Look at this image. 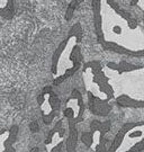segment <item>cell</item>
<instances>
[{"mask_svg":"<svg viewBox=\"0 0 144 152\" xmlns=\"http://www.w3.org/2000/svg\"><path fill=\"white\" fill-rule=\"evenodd\" d=\"M92 12H94V26L99 43L105 41L102 32V0H91Z\"/></svg>","mask_w":144,"mask_h":152,"instance_id":"obj_5","label":"cell"},{"mask_svg":"<svg viewBox=\"0 0 144 152\" xmlns=\"http://www.w3.org/2000/svg\"><path fill=\"white\" fill-rule=\"evenodd\" d=\"M107 68H109V69H112V70L117 71L119 75H122V73H125V72H132V71L140 70V69H142L144 66L132 64V63L126 62V61H121V62H118V63L108 62V63H107Z\"/></svg>","mask_w":144,"mask_h":152,"instance_id":"obj_10","label":"cell"},{"mask_svg":"<svg viewBox=\"0 0 144 152\" xmlns=\"http://www.w3.org/2000/svg\"><path fill=\"white\" fill-rule=\"evenodd\" d=\"M29 130H31L32 133H37L38 131H39V125H38L37 121L31 122V124H29Z\"/></svg>","mask_w":144,"mask_h":152,"instance_id":"obj_19","label":"cell"},{"mask_svg":"<svg viewBox=\"0 0 144 152\" xmlns=\"http://www.w3.org/2000/svg\"><path fill=\"white\" fill-rule=\"evenodd\" d=\"M112 127V122L110 121H105V122H100L98 120H94L90 123V132L96 134L99 133V142L97 144H100V143H105L104 141V136L105 134H107Z\"/></svg>","mask_w":144,"mask_h":152,"instance_id":"obj_7","label":"cell"},{"mask_svg":"<svg viewBox=\"0 0 144 152\" xmlns=\"http://www.w3.org/2000/svg\"><path fill=\"white\" fill-rule=\"evenodd\" d=\"M116 104L124 108H144V100L135 99L128 95H121L116 98Z\"/></svg>","mask_w":144,"mask_h":152,"instance_id":"obj_9","label":"cell"},{"mask_svg":"<svg viewBox=\"0 0 144 152\" xmlns=\"http://www.w3.org/2000/svg\"><path fill=\"white\" fill-rule=\"evenodd\" d=\"M142 135V132L141 131H136V132H132L131 134H129V137L131 139H134V137H139V136Z\"/></svg>","mask_w":144,"mask_h":152,"instance_id":"obj_21","label":"cell"},{"mask_svg":"<svg viewBox=\"0 0 144 152\" xmlns=\"http://www.w3.org/2000/svg\"><path fill=\"white\" fill-rule=\"evenodd\" d=\"M83 2V0H72L71 2L68 6V9H67V12H65V20H71L72 19V16L75 14V10L80 6V4Z\"/></svg>","mask_w":144,"mask_h":152,"instance_id":"obj_15","label":"cell"},{"mask_svg":"<svg viewBox=\"0 0 144 152\" xmlns=\"http://www.w3.org/2000/svg\"><path fill=\"white\" fill-rule=\"evenodd\" d=\"M107 4L110 6V8H112L113 10L115 11L117 15H119L123 19H125V20L127 22L128 27L131 28V29H135V28L139 27V22H137L135 18H133V16L131 15L129 11L125 10L124 8H122L115 0H107Z\"/></svg>","mask_w":144,"mask_h":152,"instance_id":"obj_6","label":"cell"},{"mask_svg":"<svg viewBox=\"0 0 144 152\" xmlns=\"http://www.w3.org/2000/svg\"><path fill=\"white\" fill-rule=\"evenodd\" d=\"M90 69L92 72V81L96 83L99 87V90L106 95V100L109 102L110 99L114 98V89L109 83V78L105 75V72L102 71V65L100 61H89L85 63L83 65V71H87Z\"/></svg>","mask_w":144,"mask_h":152,"instance_id":"obj_1","label":"cell"},{"mask_svg":"<svg viewBox=\"0 0 144 152\" xmlns=\"http://www.w3.org/2000/svg\"><path fill=\"white\" fill-rule=\"evenodd\" d=\"M6 132H7V130H5V129H4V130H0V135H1V134H5Z\"/></svg>","mask_w":144,"mask_h":152,"instance_id":"obj_25","label":"cell"},{"mask_svg":"<svg viewBox=\"0 0 144 152\" xmlns=\"http://www.w3.org/2000/svg\"><path fill=\"white\" fill-rule=\"evenodd\" d=\"M142 125H144V122H132V123H125V124L122 125V127L119 129L117 134L115 135L114 141L110 144V147L108 148V151L107 152H117V150L122 145V143H123L125 135L127 134L129 131H132L133 129L137 127V126H142Z\"/></svg>","mask_w":144,"mask_h":152,"instance_id":"obj_4","label":"cell"},{"mask_svg":"<svg viewBox=\"0 0 144 152\" xmlns=\"http://www.w3.org/2000/svg\"><path fill=\"white\" fill-rule=\"evenodd\" d=\"M69 125V130H68V137L65 141V148L67 152H77V143H78V130H77V124L72 121L68 122Z\"/></svg>","mask_w":144,"mask_h":152,"instance_id":"obj_8","label":"cell"},{"mask_svg":"<svg viewBox=\"0 0 144 152\" xmlns=\"http://www.w3.org/2000/svg\"><path fill=\"white\" fill-rule=\"evenodd\" d=\"M81 141L87 148H91L94 144V134L91 132H83L81 134Z\"/></svg>","mask_w":144,"mask_h":152,"instance_id":"obj_16","label":"cell"},{"mask_svg":"<svg viewBox=\"0 0 144 152\" xmlns=\"http://www.w3.org/2000/svg\"><path fill=\"white\" fill-rule=\"evenodd\" d=\"M88 96V107L89 110L96 116H107L112 112V105L108 104L106 99L95 96L91 91L87 92Z\"/></svg>","mask_w":144,"mask_h":152,"instance_id":"obj_2","label":"cell"},{"mask_svg":"<svg viewBox=\"0 0 144 152\" xmlns=\"http://www.w3.org/2000/svg\"><path fill=\"white\" fill-rule=\"evenodd\" d=\"M143 150H144V139H142L141 141L135 143L133 147L131 148V149H128L127 151L125 152H142Z\"/></svg>","mask_w":144,"mask_h":152,"instance_id":"obj_18","label":"cell"},{"mask_svg":"<svg viewBox=\"0 0 144 152\" xmlns=\"http://www.w3.org/2000/svg\"><path fill=\"white\" fill-rule=\"evenodd\" d=\"M29 152H39V148H37V147L33 148V149L29 150Z\"/></svg>","mask_w":144,"mask_h":152,"instance_id":"obj_23","label":"cell"},{"mask_svg":"<svg viewBox=\"0 0 144 152\" xmlns=\"http://www.w3.org/2000/svg\"><path fill=\"white\" fill-rule=\"evenodd\" d=\"M69 35H71L73 38H75L77 43H80L82 36H83V31H82V26L80 23H75V25L71 27L69 32Z\"/></svg>","mask_w":144,"mask_h":152,"instance_id":"obj_14","label":"cell"},{"mask_svg":"<svg viewBox=\"0 0 144 152\" xmlns=\"http://www.w3.org/2000/svg\"><path fill=\"white\" fill-rule=\"evenodd\" d=\"M71 38H72V36H71V35H68V37L65 38V39H63V41L59 44L58 49L54 51L53 56H52V68H51V71H52L53 75H56V73H58V65H59L60 58H61L62 53L64 52V50L67 49V46H68V44H69Z\"/></svg>","mask_w":144,"mask_h":152,"instance_id":"obj_11","label":"cell"},{"mask_svg":"<svg viewBox=\"0 0 144 152\" xmlns=\"http://www.w3.org/2000/svg\"><path fill=\"white\" fill-rule=\"evenodd\" d=\"M102 46V49L106 51H112L114 53L117 54H123V55H128L132 58H144V50H139V51H134L131 49H126L125 46H122L117 44L116 42H112V41H104L100 43Z\"/></svg>","mask_w":144,"mask_h":152,"instance_id":"obj_3","label":"cell"},{"mask_svg":"<svg viewBox=\"0 0 144 152\" xmlns=\"http://www.w3.org/2000/svg\"><path fill=\"white\" fill-rule=\"evenodd\" d=\"M137 2H139V0H131V5H133V6H135Z\"/></svg>","mask_w":144,"mask_h":152,"instance_id":"obj_24","label":"cell"},{"mask_svg":"<svg viewBox=\"0 0 144 152\" xmlns=\"http://www.w3.org/2000/svg\"><path fill=\"white\" fill-rule=\"evenodd\" d=\"M82 53H81V50L78 45H75L73 49L70 53V61L72 62V65H77V66H81L82 63Z\"/></svg>","mask_w":144,"mask_h":152,"instance_id":"obj_13","label":"cell"},{"mask_svg":"<svg viewBox=\"0 0 144 152\" xmlns=\"http://www.w3.org/2000/svg\"><path fill=\"white\" fill-rule=\"evenodd\" d=\"M63 116L69 121H75V109L72 108V107H70V106H67L65 109L63 110Z\"/></svg>","mask_w":144,"mask_h":152,"instance_id":"obj_17","label":"cell"},{"mask_svg":"<svg viewBox=\"0 0 144 152\" xmlns=\"http://www.w3.org/2000/svg\"><path fill=\"white\" fill-rule=\"evenodd\" d=\"M64 144H65L64 142H59L56 145H54V147L50 150V152H62V149H63Z\"/></svg>","mask_w":144,"mask_h":152,"instance_id":"obj_20","label":"cell"},{"mask_svg":"<svg viewBox=\"0 0 144 152\" xmlns=\"http://www.w3.org/2000/svg\"><path fill=\"white\" fill-rule=\"evenodd\" d=\"M114 32L117 33V34H119V33H121V27H118V26H115V27H114Z\"/></svg>","mask_w":144,"mask_h":152,"instance_id":"obj_22","label":"cell"},{"mask_svg":"<svg viewBox=\"0 0 144 152\" xmlns=\"http://www.w3.org/2000/svg\"><path fill=\"white\" fill-rule=\"evenodd\" d=\"M55 134H59V136L61 139L64 137V135H65V129L63 127V120L58 121V122L55 123V125H54L53 129L48 132V137L45 139V144H46V145L51 144V143L53 142V139H54V136H55Z\"/></svg>","mask_w":144,"mask_h":152,"instance_id":"obj_12","label":"cell"}]
</instances>
